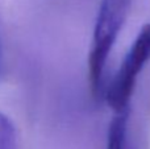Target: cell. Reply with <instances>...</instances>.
<instances>
[{
    "label": "cell",
    "mask_w": 150,
    "mask_h": 149,
    "mask_svg": "<svg viewBox=\"0 0 150 149\" xmlns=\"http://www.w3.org/2000/svg\"><path fill=\"white\" fill-rule=\"evenodd\" d=\"M132 0H101L96 15L93 37L88 53V82L93 98L103 90V74L109 53L125 24Z\"/></svg>",
    "instance_id": "6da1fadb"
},
{
    "label": "cell",
    "mask_w": 150,
    "mask_h": 149,
    "mask_svg": "<svg viewBox=\"0 0 150 149\" xmlns=\"http://www.w3.org/2000/svg\"><path fill=\"white\" fill-rule=\"evenodd\" d=\"M150 60V24H146L138 32L130 49L116 75L107 90V103L116 114L128 111L136 82Z\"/></svg>",
    "instance_id": "7a4b0ae2"
},
{
    "label": "cell",
    "mask_w": 150,
    "mask_h": 149,
    "mask_svg": "<svg viewBox=\"0 0 150 149\" xmlns=\"http://www.w3.org/2000/svg\"><path fill=\"white\" fill-rule=\"evenodd\" d=\"M128 127V111L116 114L111 120L107 135V148L105 149H125Z\"/></svg>",
    "instance_id": "3957f363"
},
{
    "label": "cell",
    "mask_w": 150,
    "mask_h": 149,
    "mask_svg": "<svg viewBox=\"0 0 150 149\" xmlns=\"http://www.w3.org/2000/svg\"><path fill=\"white\" fill-rule=\"evenodd\" d=\"M0 149H17V135L12 120L0 111Z\"/></svg>",
    "instance_id": "277c9868"
},
{
    "label": "cell",
    "mask_w": 150,
    "mask_h": 149,
    "mask_svg": "<svg viewBox=\"0 0 150 149\" xmlns=\"http://www.w3.org/2000/svg\"><path fill=\"white\" fill-rule=\"evenodd\" d=\"M4 70H5V61H4V48H3V40L1 33H0V82L4 78Z\"/></svg>",
    "instance_id": "5b68a950"
}]
</instances>
